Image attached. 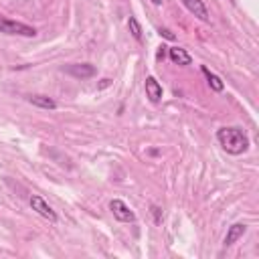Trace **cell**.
Wrapping results in <instances>:
<instances>
[{
    "instance_id": "cell-1",
    "label": "cell",
    "mask_w": 259,
    "mask_h": 259,
    "mask_svg": "<svg viewBox=\"0 0 259 259\" xmlns=\"http://www.w3.org/2000/svg\"><path fill=\"white\" fill-rule=\"evenodd\" d=\"M217 140L221 144V148L233 156H239L243 152L249 150V138L241 127H221L217 132Z\"/></svg>"
},
{
    "instance_id": "cell-2",
    "label": "cell",
    "mask_w": 259,
    "mask_h": 259,
    "mask_svg": "<svg viewBox=\"0 0 259 259\" xmlns=\"http://www.w3.org/2000/svg\"><path fill=\"white\" fill-rule=\"evenodd\" d=\"M0 32L4 34H16V36H34L36 30L24 22H16V20H10V18H4L0 16Z\"/></svg>"
},
{
    "instance_id": "cell-3",
    "label": "cell",
    "mask_w": 259,
    "mask_h": 259,
    "mask_svg": "<svg viewBox=\"0 0 259 259\" xmlns=\"http://www.w3.org/2000/svg\"><path fill=\"white\" fill-rule=\"evenodd\" d=\"M109 210H111V214H113L119 223H134V221H136V214L132 212V208H130L123 200H119V198H113V200L109 202Z\"/></svg>"
},
{
    "instance_id": "cell-4",
    "label": "cell",
    "mask_w": 259,
    "mask_h": 259,
    "mask_svg": "<svg viewBox=\"0 0 259 259\" xmlns=\"http://www.w3.org/2000/svg\"><path fill=\"white\" fill-rule=\"evenodd\" d=\"M30 206H32V210H36L42 219H47L49 223H57V212L49 206V202L42 198V196H38V194H32L30 196Z\"/></svg>"
},
{
    "instance_id": "cell-5",
    "label": "cell",
    "mask_w": 259,
    "mask_h": 259,
    "mask_svg": "<svg viewBox=\"0 0 259 259\" xmlns=\"http://www.w3.org/2000/svg\"><path fill=\"white\" fill-rule=\"evenodd\" d=\"M180 2H182L184 8H186L190 14H194L198 20L208 22V10H206V6H204L202 0H180Z\"/></svg>"
},
{
    "instance_id": "cell-6",
    "label": "cell",
    "mask_w": 259,
    "mask_h": 259,
    "mask_svg": "<svg viewBox=\"0 0 259 259\" xmlns=\"http://www.w3.org/2000/svg\"><path fill=\"white\" fill-rule=\"evenodd\" d=\"M65 71H67L69 75L77 77V79H89V77L95 75V67L89 65V63H75V65H69Z\"/></svg>"
},
{
    "instance_id": "cell-7",
    "label": "cell",
    "mask_w": 259,
    "mask_h": 259,
    "mask_svg": "<svg viewBox=\"0 0 259 259\" xmlns=\"http://www.w3.org/2000/svg\"><path fill=\"white\" fill-rule=\"evenodd\" d=\"M144 87H146V97H148L152 103H158V101L162 99V85L156 81V77L148 75Z\"/></svg>"
},
{
    "instance_id": "cell-8",
    "label": "cell",
    "mask_w": 259,
    "mask_h": 259,
    "mask_svg": "<svg viewBox=\"0 0 259 259\" xmlns=\"http://www.w3.org/2000/svg\"><path fill=\"white\" fill-rule=\"evenodd\" d=\"M247 233V225H243V223H235L233 227H229V231H227V235H225V247H231L233 243H237L243 235Z\"/></svg>"
},
{
    "instance_id": "cell-9",
    "label": "cell",
    "mask_w": 259,
    "mask_h": 259,
    "mask_svg": "<svg viewBox=\"0 0 259 259\" xmlns=\"http://www.w3.org/2000/svg\"><path fill=\"white\" fill-rule=\"evenodd\" d=\"M168 57H170V61L176 63V65H190V63H192V57H190L184 49H180V47L168 49Z\"/></svg>"
},
{
    "instance_id": "cell-10",
    "label": "cell",
    "mask_w": 259,
    "mask_h": 259,
    "mask_svg": "<svg viewBox=\"0 0 259 259\" xmlns=\"http://www.w3.org/2000/svg\"><path fill=\"white\" fill-rule=\"evenodd\" d=\"M28 101H30L32 105L40 107V109H55V107H57L55 99H51L49 95H30Z\"/></svg>"
},
{
    "instance_id": "cell-11",
    "label": "cell",
    "mask_w": 259,
    "mask_h": 259,
    "mask_svg": "<svg viewBox=\"0 0 259 259\" xmlns=\"http://www.w3.org/2000/svg\"><path fill=\"white\" fill-rule=\"evenodd\" d=\"M200 71H202V75L206 77V81H208V85H210L212 91H223V89H225V83L221 81V77H217L214 73H210L208 67H200Z\"/></svg>"
},
{
    "instance_id": "cell-12",
    "label": "cell",
    "mask_w": 259,
    "mask_h": 259,
    "mask_svg": "<svg viewBox=\"0 0 259 259\" xmlns=\"http://www.w3.org/2000/svg\"><path fill=\"white\" fill-rule=\"evenodd\" d=\"M127 28H130L132 36H134L136 40L142 42V38H144V34H142V26H140V22H138L134 16H130V20H127Z\"/></svg>"
},
{
    "instance_id": "cell-13",
    "label": "cell",
    "mask_w": 259,
    "mask_h": 259,
    "mask_svg": "<svg viewBox=\"0 0 259 259\" xmlns=\"http://www.w3.org/2000/svg\"><path fill=\"white\" fill-rule=\"evenodd\" d=\"M158 32H160V36H164V38H168V40H174V34H172L168 28H160Z\"/></svg>"
},
{
    "instance_id": "cell-14",
    "label": "cell",
    "mask_w": 259,
    "mask_h": 259,
    "mask_svg": "<svg viewBox=\"0 0 259 259\" xmlns=\"http://www.w3.org/2000/svg\"><path fill=\"white\" fill-rule=\"evenodd\" d=\"M152 4H156V6H160V4H162V0H152Z\"/></svg>"
}]
</instances>
